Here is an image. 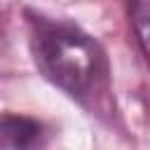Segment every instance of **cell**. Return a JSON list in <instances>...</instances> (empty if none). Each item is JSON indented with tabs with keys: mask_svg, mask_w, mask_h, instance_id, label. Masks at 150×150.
<instances>
[{
	"mask_svg": "<svg viewBox=\"0 0 150 150\" xmlns=\"http://www.w3.org/2000/svg\"><path fill=\"white\" fill-rule=\"evenodd\" d=\"M33 56L42 75L82 103L108 94V61L98 42L68 21L33 19Z\"/></svg>",
	"mask_w": 150,
	"mask_h": 150,
	"instance_id": "obj_1",
	"label": "cell"
},
{
	"mask_svg": "<svg viewBox=\"0 0 150 150\" xmlns=\"http://www.w3.org/2000/svg\"><path fill=\"white\" fill-rule=\"evenodd\" d=\"M129 16H131L136 40H138L143 54L150 61V2H131L129 5Z\"/></svg>",
	"mask_w": 150,
	"mask_h": 150,
	"instance_id": "obj_3",
	"label": "cell"
},
{
	"mask_svg": "<svg viewBox=\"0 0 150 150\" xmlns=\"http://www.w3.org/2000/svg\"><path fill=\"white\" fill-rule=\"evenodd\" d=\"M42 124L30 117L5 115L2 120V145L7 150H35L42 145Z\"/></svg>",
	"mask_w": 150,
	"mask_h": 150,
	"instance_id": "obj_2",
	"label": "cell"
}]
</instances>
